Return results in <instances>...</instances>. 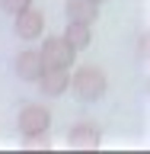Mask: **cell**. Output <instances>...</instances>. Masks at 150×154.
Masks as SVG:
<instances>
[{"mask_svg": "<svg viewBox=\"0 0 150 154\" xmlns=\"http://www.w3.org/2000/svg\"><path fill=\"white\" fill-rule=\"evenodd\" d=\"M67 141L74 148H99L102 144V132L96 122H77L70 132H67Z\"/></svg>", "mask_w": 150, "mask_h": 154, "instance_id": "7", "label": "cell"}, {"mask_svg": "<svg viewBox=\"0 0 150 154\" xmlns=\"http://www.w3.org/2000/svg\"><path fill=\"white\" fill-rule=\"evenodd\" d=\"M70 90H74L83 103H96V100H102L105 90H109V77H105L102 67L83 64V67H77L74 74H70Z\"/></svg>", "mask_w": 150, "mask_h": 154, "instance_id": "1", "label": "cell"}, {"mask_svg": "<svg viewBox=\"0 0 150 154\" xmlns=\"http://www.w3.org/2000/svg\"><path fill=\"white\" fill-rule=\"evenodd\" d=\"M38 58L42 67H70L77 61V51L64 42V35H48L38 48Z\"/></svg>", "mask_w": 150, "mask_h": 154, "instance_id": "3", "label": "cell"}, {"mask_svg": "<svg viewBox=\"0 0 150 154\" xmlns=\"http://www.w3.org/2000/svg\"><path fill=\"white\" fill-rule=\"evenodd\" d=\"M147 48H150V38H147V32H144V35L137 38V55H141V58H147Z\"/></svg>", "mask_w": 150, "mask_h": 154, "instance_id": "12", "label": "cell"}, {"mask_svg": "<svg viewBox=\"0 0 150 154\" xmlns=\"http://www.w3.org/2000/svg\"><path fill=\"white\" fill-rule=\"evenodd\" d=\"M26 7H32V0H0V10L10 13V16H16L19 10H26Z\"/></svg>", "mask_w": 150, "mask_h": 154, "instance_id": "10", "label": "cell"}, {"mask_svg": "<svg viewBox=\"0 0 150 154\" xmlns=\"http://www.w3.org/2000/svg\"><path fill=\"white\" fill-rule=\"evenodd\" d=\"M90 3H96V7H99V3H105V0H90Z\"/></svg>", "mask_w": 150, "mask_h": 154, "instance_id": "13", "label": "cell"}, {"mask_svg": "<svg viewBox=\"0 0 150 154\" xmlns=\"http://www.w3.org/2000/svg\"><path fill=\"white\" fill-rule=\"evenodd\" d=\"M35 84L42 90V96H61L70 87V71L67 67H42V74H38Z\"/></svg>", "mask_w": 150, "mask_h": 154, "instance_id": "5", "label": "cell"}, {"mask_svg": "<svg viewBox=\"0 0 150 154\" xmlns=\"http://www.w3.org/2000/svg\"><path fill=\"white\" fill-rule=\"evenodd\" d=\"M51 138L48 135H32V138H22V148H48Z\"/></svg>", "mask_w": 150, "mask_h": 154, "instance_id": "11", "label": "cell"}, {"mask_svg": "<svg viewBox=\"0 0 150 154\" xmlns=\"http://www.w3.org/2000/svg\"><path fill=\"white\" fill-rule=\"evenodd\" d=\"M64 42L74 48V51H83V48H90V42H93V23H77V19H67Z\"/></svg>", "mask_w": 150, "mask_h": 154, "instance_id": "8", "label": "cell"}, {"mask_svg": "<svg viewBox=\"0 0 150 154\" xmlns=\"http://www.w3.org/2000/svg\"><path fill=\"white\" fill-rule=\"evenodd\" d=\"M67 19H77V23H96L99 16V7L90 3V0H67Z\"/></svg>", "mask_w": 150, "mask_h": 154, "instance_id": "9", "label": "cell"}, {"mask_svg": "<svg viewBox=\"0 0 150 154\" xmlns=\"http://www.w3.org/2000/svg\"><path fill=\"white\" fill-rule=\"evenodd\" d=\"M13 32H16L22 42H35V38H42V32H45V13L35 10V7L19 10L16 16H13Z\"/></svg>", "mask_w": 150, "mask_h": 154, "instance_id": "4", "label": "cell"}, {"mask_svg": "<svg viewBox=\"0 0 150 154\" xmlns=\"http://www.w3.org/2000/svg\"><path fill=\"white\" fill-rule=\"evenodd\" d=\"M13 71H16L19 80H26V84H35L38 74H42V58H38L35 48H26V51H19L16 61H13Z\"/></svg>", "mask_w": 150, "mask_h": 154, "instance_id": "6", "label": "cell"}, {"mask_svg": "<svg viewBox=\"0 0 150 154\" xmlns=\"http://www.w3.org/2000/svg\"><path fill=\"white\" fill-rule=\"evenodd\" d=\"M16 128L22 138H32V135H48L51 128V109L42 103H26L16 116Z\"/></svg>", "mask_w": 150, "mask_h": 154, "instance_id": "2", "label": "cell"}]
</instances>
